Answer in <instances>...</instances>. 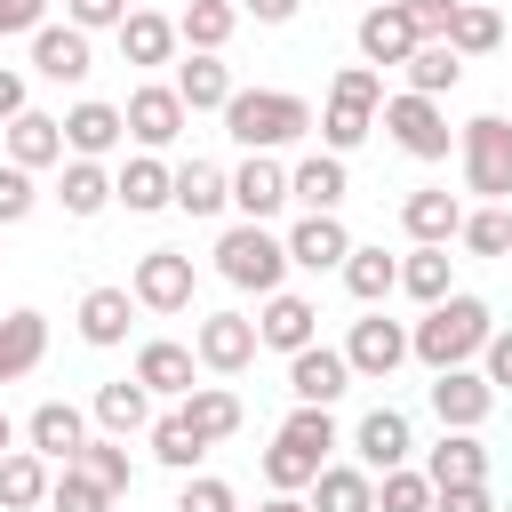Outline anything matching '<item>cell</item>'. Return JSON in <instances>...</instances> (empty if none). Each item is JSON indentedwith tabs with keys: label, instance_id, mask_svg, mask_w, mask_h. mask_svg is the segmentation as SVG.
I'll return each mask as SVG.
<instances>
[{
	"label": "cell",
	"instance_id": "obj_1",
	"mask_svg": "<svg viewBox=\"0 0 512 512\" xmlns=\"http://www.w3.org/2000/svg\"><path fill=\"white\" fill-rule=\"evenodd\" d=\"M496 336V312L480 304V296H440V304H424V320L408 328V360H424L432 376L440 368H472V352Z\"/></svg>",
	"mask_w": 512,
	"mask_h": 512
},
{
	"label": "cell",
	"instance_id": "obj_2",
	"mask_svg": "<svg viewBox=\"0 0 512 512\" xmlns=\"http://www.w3.org/2000/svg\"><path fill=\"white\" fill-rule=\"evenodd\" d=\"M304 128H312V104L288 96V88H232V104H224V136L248 144V152H280Z\"/></svg>",
	"mask_w": 512,
	"mask_h": 512
},
{
	"label": "cell",
	"instance_id": "obj_3",
	"mask_svg": "<svg viewBox=\"0 0 512 512\" xmlns=\"http://www.w3.org/2000/svg\"><path fill=\"white\" fill-rule=\"evenodd\" d=\"M216 272H224L232 288L280 296V280H288V240H280L272 224H232V232L216 240Z\"/></svg>",
	"mask_w": 512,
	"mask_h": 512
},
{
	"label": "cell",
	"instance_id": "obj_4",
	"mask_svg": "<svg viewBox=\"0 0 512 512\" xmlns=\"http://www.w3.org/2000/svg\"><path fill=\"white\" fill-rule=\"evenodd\" d=\"M456 152H464V192H480V200H512V120L504 112H480V120H464L456 128Z\"/></svg>",
	"mask_w": 512,
	"mask_h": 512
},
{
	"label": "cell",
	"instance_id": "obj_5",
	"mask_svg": "<svg viewBox=\"0 0 512 512\" xmlns=\"http://www.w3.org/2000/svg\"><path fill=\"white\" fill-rule=\"evenodd\" d=\"M384 136L408 152V160H448V112L432 96H384Z\"/></svg>",
	"mask_w": 512,
	"mask_h": 512
},
{
	"label": "cell",
	"instance_id": "obj_6",
	"mask_svg": "<svg viewBox=\"0 0 512 512\" xmlns=\"http://www.w3.org/2000/svg\"><path fill=\"white\" fill-rule=\"evenodd\" d=\"M120 120H128V136L144 144V152H168L176 136H184V96L168 88V80H144V88H128V104H120Z\"/></svg>",
	"mask_w": 512,
	"mask_h": 512
},
{
	"label": "cell",
	"instance_id": "obj_7",
	"mask_svg": "<svg viewBox=\"0 0 512 512\" xmlns=\"http://www.w3.org/2000/svg\"><path fill=\"white\" fill-rule=\"evenodd\" d=\"M128 296L144 312H184L192 304V256L184 248H144L136 272H128Z\"/></svg>",
	"mask_w": 512,
	"mask_h": 512
},
{
	"label": "cell",
	"instance_id": "obj_8",
	"mask_svg": "<svg viewBox=\"0 0 512 512\" xmlns=\"http://www.w3.org/2000/svg\"><path fill=\"white\" fill-rule=\"evenodd\" d=\"M400 360H408V328H400V320H384V304H376V312H360V320H352V336H344V368H352V376H368V384H384Z\"/></svg>",
	"mask_w": 512,
	"mask_h": 512
},
{
	"label": "cell",
	"instance_id": "obj_9",
	"mask_svg": "<svg viewBox=\"0 0 512 512\" xmlns=\"http://www.w3.org/2000/svg\"><path fill=\"white\" fill-rule=\"evenodd\" d=\"M344 392H352V368H344L336 344H304V352H288V400H296V408H336Z\"/></svg>",
	"mask_w": 512,
	"mask_h": 512
},
{
	"label": "cell",
	"instance_id": "obj_10",
	"mask_svg": "<svg viewBox=\"0 0 512 512\" xmlns=\"http://www.w3.org/2000/svg\"><path fill=\"white\" fill-rule=\"evenodd\" d=\"M304 344H320V304L296 296V288L264 296V312H256V352H304Z\"/></svg>",
	"mask_w": 512,
	"mask_h": 512
},
{
	"label": "cell",
	"instance_id": "obj_11",
	"mask_svg": "<svg viewBox=\"0 0 512 512\" xmlns=\"http://www.w3.org/2000/svg\"><path fill=\"white\" fill-rule=\"evenodd\" d=\"M192 360L216 368V376H240V368L256 360V320H248V312H208V320L192 328Z\"/></svg>",
	"mask_w": 512,
	"mask_h": 512
},
{
	"label": "cell",
	"instance_id": "obj_12",
	"mask_svg": "<svg viewBox=\"0 0 512 512\" xmlns=\"http://www.w3.org/2000/svg\"><path fill=\"white\" fill-rule=\"evenodd\" d=\"M488 408H496V392H488L480 368H440V376H432V416H440V432H480Z\"/></svg>",
	"mask_w": 512,
	"mask_h": 512
},
{
	"label": "cell",
	"instance_id": "obj_13",
	"mask_svg": "<svg viewBox=\"0 0 512 512\" xmlns=\"http://www.w3.org/2000/svg\"><path fill=\"white\" fill-rule=\"evenodd\" d=\"M352 448H360V472L376 480V472H400V464L416 456V432H408V416L384 400V408H368V416L352 424Z\"/></svg>",
	"mask_w": 512,
	"mask_h": 512
},
{
	"label": "cell",
	"instance_id": "obj_14",
	"mask_svg": "<svg viewBox=\"0 0 512 512\" xmlns=\"http://www.w3.org/2000/svg\"><path fill=\"white\" fill-rule=\"evenodd\" d=\"M32 72H40V80H56V88H80V80L96 72L88 32H72V24H40V32H32Z\"/></svg>",
	"mask_w": 512,
	"mask_h": 512
},
{
	"label": "cell",
	"instance_id": "obj_15",
	"mask_svg": "<svg viewBox=\"0 0 512 512\" xmlns=\"http://www.w3.org/2000/svg\"><path fill=\"white\" fill-rule=\"evenodd\" d=\"M128 144V120H120V104H104V96H80L72 112H64V152L72 160H104V152H120Z\"/></svg>",
	"mask_w": 512,
	"mask_h": 512
},
{
	"label": "cell",
	"instance_id": "obj_16",
	"mask_svg": "<svg viewBox=\"0 0 512 512\" xmlns=\"http://www.w3.org/2000/svg\"><path fill=\"white\" fill-rule=\"evenodd\" d=\"M232 208H240V224L280 216V208H288V168H280L272 152H248V160L232 168Z\"/></svg>",
	"mask_w": 512,
	"mask_h": 512
},
{
	"label": "cell",
	"instance_id": "obj_17",
	"mask_svg": "<svg viewBox=\"0 0 512 512\" xmlns=\"http://www.w3.org/2000/svg\"><path fill=\"white\" fill-rule=\"evenodd\" d=\"M400 224H408L416 248H448V240L464 232V200H456L448 184H416V192L400 200Z\"/></svg>",
	"mask_w": 512,
	"mask_h": 512
},
{
	"label": "cell",
	"instance_id": "obj_18",
	"mask_svg": "<svg viewBox=\"0 0 512 512\" xmlns=\"http://www.w3.org/2000/svg\"><path fill=\"white\" fill-rule=\"evenodd\" d=\"M280 240H288V264H296V272H344V256H352L344 216H296Z\"/></svg>",
	"mask_w": 512,
	"mask_h": 512
},
{
	"label": "cell",
	"instance_id": "obj_19",
	"mask_svg": "<svg viewBox=\"0 0 512 512\" xmlns=\"http://www.w3.org/2000/svg\"><path fill=\"white\" fill-rule=\"evenodd\" d=\"M24 440H32V456H48V464L64 472V464L88 448V416H80L72 400H40V408L24 416Z\"/></svg>",
	"mask_w": 512,
	"mask_h": 512
},
{
	"label": "cell",
	"instance_id": "obj_20",
	"mask_svg": "<svg viewBox=\"0 0 512 512\" xmlns=\"http://www.w3.org/2000/svg\"><path fill=\"white\" fill-rule=\"evenodd\" d=\"M344 192H352V176H344V160H336V152H304V160L288 168V200H296L304 216H336V208H344Z\"/></svg>",
	"mask_w": 512,
	"mask_h": 512
},
{
	"label": "cell",
	"instance_id": "obj_21",
	"mask_svg": "<svg viewBox=\"0 0 512 512\" xmlns=\"http://www.w3.org/2000/svg\"><path fill=\"white\" fill-rule=\"evenodd\" d=\"M424 480H432V488H488V448H480V432H440V440L424 448Z\"/></svg>",
	"mask_w": 512,
	"mask_h": 512
},
{
	"label": "cell",
	"instance_id": "obj_22",
	"mask_svg": "<svg viewBox=\"0 0 512 512\" xmlns=\"http://www.w3.org/2000/svg\"><path fill=\"white\" fill-rule=\"evenodd\" d=\"M168 184H176V168H168L160 152H128L120 176H112V200H120L128 216H152V208H168Z\"/></svg>",
	"mask_w": 512,
	"mask_h": 512
},
{
	"label": "cell",
	"instance_id": "obj_23",
	"mask_svg": "<svg viewBox=\"0 0 512 512\" xmlns=\"http://www.w3.org/2000/svg\"><path fill=\"white\" fill-rule=\"evenodd\" d=\"M352 40H360V64H408V56H416V24H408L392 0H384V8H360V32H352Z\"/></svg>",
	"mask_w": 512,
	"mask_h": 512
},
{
	"label": "cell",
	"instance_id": "obj_24",
	"mask_svg": "<svg viewBox=\"0 0 512 512\" xmlns=\"http://www.w3.org/2000/svg\"><path fill=\"white\" fill-rule=\"evenodd\" d=\"M8 168H64V120L56 112H16L8 120Z\"/></svg>",
	"mask_w": 512,
	"mask_h": 512
},
{
	"label": "cell",
	"instance_id": "obj_25",
	"mask_svg": "<svg viewBox=\"0 0 512 512\" xmlns=\"http://www.w3.org/2000/svg\"><path fill=\"white\" fill-rule=\"evenodd\" d=\"M128 320H136V296L128 288H88L80 296V344H96V352H112V344H128Z\"/></svg>",
	"mask_w": 512,
	"mask_h": 512
},
{
	"label": "cell",
	"instance_id": "obj_26",
	"mask_svg": "<svg viewBox=\"0 0 512 512\" xmlns=\"http://www.w3.org/2000/svg\"><path fill=\"white\" fill-rule=\"evenodd\" d=\"M192 368H200L192 344H168V336H152V344L136 352V384H144L152 400H184V392H192Z\"/></svg>",
	"mask_w": 512,
	"mask_h": 512
},
{
	"label": "cell",
	"instance_id": "obj_27",
	"mask_svg": "<svg viewBox=\"0 0 512 512\" xmlns=\"http://www.w3.org/2000/svg\"><path fill=\"white\" fill-rule=\"evenodd\" d=\"M88 416H96L112 440H128V432H152V392H144L136 376H112V384H96Z\"/></svg>",
	"mask_w": 512,
	"mask_h": 512
},
{
	"label": "cell",
	"instance_id": "obj_28",
	"mask_svg": "<svg viewBox=\"0 0 512 512\" xmlns=\"http://www.w3.org/2000/svg\"><path fill=\"white\" fill-rule=\"evenodd\" d=\"M176 416L216 448V440H232V432H240V416H248V408H240V392H232V384H192V392L176 400Z\"/></svg>",
	"mask_w": 512,
	"mask_h": 512
},
{
	"label": "cell",
	"instance_id": "obj_29",
	"mask_svg": "<svg viewBox=\"0 0 512 512\" xmlns=\"http://www.w3.org/2000/svg\"><path fill=\"white\" fill-rule=\"evenodd\" d=\"M48 360V320L32 312V304H16L8 320H0V384H16V376H32Z\"/></svg>",
	"mask_w": 512,
	"mask_h": 512
},
{
	"label": "cell",
	"instance_id": "obj_30",
	"mask_svg": "<svg viewBox=\"0 0 512 512\" xmlns=\"http://www.w3.org/2000/svg\"><path fill=\"white\" fill-rule=\"evenodd\" d=\"M176 16H160V8H128L120 16V56L128 64H176Z\"/></svg>",
	"mask_w": 512,
	"mask_h": 512
},
{
	"label": "cell",
	"instance_id": "obj_31",
	"mask_svg": "<svg viewBox=\"0 0 512 512\" xmlns=\"http://www.w3.org/2000/svg\"><path fill=\"white\" fill-rule=\"evenodd\" d=\"M168 88L184 96V112H224V104H232V64H224V56H184Z\"/></svg>",
	"mask_w": 512,
	"mask_h": 512
},
{
	"label": "cell",
	"instance_id": "obj_32",
	"mask_svg": "<svg viewBox=\"0 0 512 512\" xmlns=\"http://www.w3.org/2000/svg\"><path fill=\"white\" fill-rule=\"evenodd\" d=\"M168 208H184V216H216V208H232V176H224L216 160H184L176 184H168Z\"/></svg>",
	"mask_w": 512,
	"mask_h": 512
},
{
	"label": "cell",
	"instance_id": "obj_33",
	"mask_svg": "<svg viewBox=\"0 0 512 512\" xmlns=\"http://www.w3.org/2000/svg\"><path fill=\"white\" fill-rule=\"evenodd\" d=\"M232 32H240V8H232V0H184V16H176V40H184L192 56H224Z\"/></svg>",
	"mask_w": 512,
	"mask_h": 512
},
{
	"label": "cell",
	"instance_id": "obj_34",
	"mask_svg": "<svg viewBox=\"0 0 512 512\" xmlns=\"http://www.w3.org/2000/svg\"><path fill=\"white\" fill-rule=\"evenodd\" d=\"M48 456H32V448H8L0 456V512H32V504H48Z\"/></svg>",
	"mask_w": 512,
	"mask_h": 512
},
{
	"label": "cell",
	"instance_id": "obj_35",
	"mask_svg": "<svg viewBox=\"0 0 512 512\" xmlns=\"http://www.w3.org/2000/svg\"><path fill=\"white\" fill-rule=\"evenodd\" d=\"M304 504L312 512H376V480L360 464H320V480H312Z\"/></svg>",
	"mask_w": 512,
	"mask_h": 512
},
{
	"label": "cell",
	"instance_id": "obj_36",
	"mask_svg": "<svg viewBox=\"0 0 512 512\" xmlns=\"http://www.w3.org/2000/svg\"><path fill=\"white\" fill-rule=\"evenodd\" d=\"M400 72H408V96H432V104H440V96L464 80V56H456L448 40H416V56H408Z\"/></svg>",
	"mask_w": 512,
	"mask_h": 512
},
{
	"label": "cell",
	"instance_id": "obj_37",
	"mask_svg": "<svg viewBox=\"0 0 512 512\" xmlns=\"http://www.w3.org/2000/svg\"><path fill=\"white\" fill-rule=\"evenodd\" d=\"M56 200H64V216H104L112 208V168L104 160H64Z\"/></svg>",
	"mask_w": 512,
	"mask_h": 512
},
{
	"label": "cell",
	"instance_id": "obj_38",
	"mask_svg": "<svg viewBox=\"0 0 512 512\" xmlns=\"http://www.w3.org/2000/svg\"><path fill=\"white\" fill-rule=\"evenodd\" d=\"M344 288L376 312V304L400 288V256H384V248H360V240H352V256H344Z\"/></svg>",
	"mask_w": 512,
	"mask_h": 512
},
{
	"label": "cell",
	"instance_id": "obj_39",
	"mask_svg": "<svg viewBox=\"0 0 512 512\" xmlns=\"http://www.w3.org/2000/svg\"><path fill=\"white\" fill-rule=\"evenodd\" d=\"M400 288H408L416 304L456 296V256H448V248H408V256H400Z\"/></svg>",
	"mask_w": 512,
	"mask_h": 512
},
{
	"label": "cell",
	"instance_id": "obj_40",
	"mask_svg": "<svg viewBox=\"0 0 512 512\" xmlns=\"http://www.w3.org/2000/svg\"><path fill=\"white\" fill-rule=\"evenodd\" d=\"M72 464H80L96 488H112V496H128V488H136V464H128V448H120L112 432H88V448H80Z\"/></svg>",
	"mask_w": 512,
	"mask_h": 512
},
{
	"label": "cell",
	"instance_id": "obj_41",
	"mask_svg": "<svg viewBox=\"0 0 512 512\" xmlns=\"http://www.w3.org/2000/svg\"><path fill=\"white\" fill-rule=\"evenodd\" d=\"M272 440H288V448H304L312 464H328V448H336L344 432H336V416H328V408H288Z\"/></svg>",
	"mask_w": 512,
	"mask_h": 512
},
{
	"label": "cell",
	"instance_id": "obj_42",
	"mask_svg": "<svg viewBox=\"0 0 512 512\" xmlns=\"http://www.w3.org/2000/svg\"><path fill=\"white\" fill-rule=\"evenodd\" d=\"M152 456H160L168 472H192V464L208 456V440H200V432H192V424L168 408V416H152Z\"/></svg>",
	"mask_w": 512,
	"mask_h": 512
},
{
	"label": "cell",
	"instance_id": "obj_43",
	"mask_svg": "<svg viewBox=\"0 0 512 512\" xmlns=\"http://www.w3.org/2000/svg\"><path fill=\"white\" fill-rule=\"evenodd\" d=\"M496 40H504V16H496V8H480V0H464V8H456V24H448V48H456V56H488Z\"/></svg>",
	"mask_w": 512,
	"mask_h": 512
},
{
	"label": "cell",
	"instance_id": "obj_44",
	"mask_svg": "<svg viewBox=\"0 0 512 512\" xmlns=\"http://www.w3.org/2000/svg\"><path fill=\"white\" fill-rule=\"evenodd\" d=\"M368 128H376V112L368 104H344V96H328V112H320V144L344 160L352 144H368Z\"/></svg>",
	"mask_w": 512,
	"mask_h": 512
},
{
	"label": "cell",
	"instance_id": "obj_45",
	"mask_svg": "<svg viewBox=\"0 0 512 512\" xmlns=\"http://www.w3.org/2000/svg\"><path fill=\"white\" fill-rule=\"evenodd\" d=\"M312 480H320V464H312L304 448H288V440L264 448V488H272V496H304Z\"/></svg>",
	"mask_w": 512,
	"mask_h": 512
},
{
	"label": "cell",
	"instance_id": "obj_46",
	"mask_svg": "<svg viewBox=\"0 0 512 512\" xmlns=\"http://www.w3.org/2000/svg\"><path fill=\"white\" fill-rule=\"evenodd\" d=\"M472 256H512V208H464V232H456Z\"/></svg>",
	"mask_w": 512,
	"mask_h": 512
},
{
	"label": "cell",
	"instance_id": "obj_47",
	"mask_svg": "<svg viewBox=\"0 0 512 512\" xmlns=\"http://www.w3.org/2000/svg\"><path fill=\"white\" fill-rule=\"evenodd\" d=\"M112 504H120V496H112V488H96L80 464H64V472L48 480V512H112Z\"/></svg>",
	"mask_w": 512,
	"mask_h": 512
},
{
	"label": "cell",
	"instance_id": "obj_48",
	"mask_svg": "<svg viewBox=\"0 0 512 512\" xmlns=\"http://www.w3.org/2000/svg\"><path fill=\"white\" fill-rule=\"evenodd\" d=\"M376 512H432V480H424L416 464L376 472Z\"/></svg>",
	"mask_w": 512,
	"mask_h": 512
},
{
	"label": "cell",
	"instance_id": "obj_49",
	"mask_svg": "<svg viewBox=\"0 0 512 512\" xmlns=\"http://www.w3.org/2000/svg\"><path fill=\"white\" fill-rule=\"evenodd\" d=\"M176 512H240V496H232L216 472H184V488H176Z\"/></svg>",
	"mask_w": 512,
	"mask_h": 512
},
{
	"label": "cell",
	"instance_id": "obj_50",
	"mask_svg": "<svg viewBox=\"0 0 512 512\" xmlns=\"http://www.w3.org/2000/svg\"><path fill=\"white\" fill-rule=\"evenodd\" d=\"M328 96H344V104H368V112H376V104H384V72H376V64H344V72L328 80Z\"/></svg>",
	"mask_w": 512,
	"mask_h": 512
},
{
	"label": "cell",
	"instance_id": "obj_51",
	"mask_svg": "<svg viewBox=\"0 0 512 512\" xmlns=\"http://www.w3.org/2000/svg\"><path fill=\"white\" fill-rule=\"evenodd\" d=\"M408 24H416V40H448V24H456V8L464 0H392Z\"/></svg>",
	"mask_w": 512,
	"mask_h": 512
},
{
	"label": "cell",
	"instance_id": "obj_52",
	"mask_svg": "<svg viewBox=\"0 0 512 512\" xmlns=\"http://www.w3.org/2000/svg\"><path fill=\"white\" fill-rule=\"evenodd\" d=\"M40 208V192H32V168H8L0 160V224H24Z\"/></svg>",
	"mask_w": 512,
	"mask_h": 512
},
{
	"label": "cell",
	"instance_id": "obj_53",
	"mask_svg": "<svg viewBox=\"0 0 512 512\" xmlns=\"http://www.w3.org/2000/svg\"><path fill=\"white\" fill-rule=\"evenodd\" d=\"M120 16H128V0H64L72 32H120Z\"/></svg>",
	"mask_w": 512,
	"mask_h": 512
},
{
	"label": "cell",
	"instance_id": "obj_54",
	"mask_svg": "<svg viewBox=\"0 0 512 512\" xmlns=\"http://www.w3.org/2000/svg\"><path fill=\"white\" fill-rule=\"evenodd\" d=\"M480 376H488V392H512V328H496L480 344Z\"/></svg>",
	"mask_w": 512,
	"mask_h": 512
},
{
	"label": "cell",
	"instance_id": "obj_55",
	"mask_svg": "<svg viewBox=\"0 0 512 512\" xmlns=\"http://www.w3.org/2000/svg\"><path fill=\"white\" fill-rule=\"evenodd\" d=\"M48 24V0H0V40L8 32H40Z\"/></svg>",
	"mask_w": 512,
	"mask_h": 512
},
{
	"label": "cell",
	"instance_id": "obj_56",
	"mask_svg": "<svg viewBox=\"0 0 512 512\" xmlns=\"http://www.w3.org/2000/svg\"><path fill=\"white\" fill-rule=\"evenodd\" d=\"M432 512H496L488 488H432Z\"/></svg>",
	"mask_w": 512,
	"mask_h": 512
},
{
	"label": "cell",
	"instance_id": "obj_57",
	"mask_svg": "<svg viewBox=\"0 0 512 512\" xmlns=\"http://www.w3.org/2000/svg\"><path fill=\"white\" fill-rule=\"evenodd\" d=\"M16 112H32V96H24V72H8V64H0V128H8Z\"/></svg>",
	"mask_w": 512,
	"mask_h": 512
},
{
	"label": "cell",
	"instance_id": "obj_58",
	"mask_svg": "<svg viewBox=\"0 0 512 512\" xmlns=\"http://www.w3.org/2000/svg\"><path fill=\"white\" fill-rule=\"evenodd\" d=\"M232 8H240V16H256V24H288L304 0H232Z\"/></svg>",
	"mask_w": 512,
	"mask_h": 512
},
{
	"label": "cell",
	"instance_id": "obj_59",
	"mask_svg": "<svg viewBox=\"0 0 512 512\" xmlns=\"http://www.w3.org/2000/svg\"><path fill=\"white\" fill-rule=\"evenodd\" d=\"M256 512H312V504H304V496H264Z\"/></svg>",
	"mask_w": 512,
	"mask_h": 512
},
{
	"label": "cell",
	"instance_id": "obj_60",
	"mask_svg": "<svg viewBox=\"0 0 512 512\" xmlns=\"http://www.w3.org/2000/svg\"><path fill=\"white\" fill-rule=\"evenodd\" d=\"M8 448H16V424H8V416H0V456H8Z\"/></svg>",
	"mask_w": 512,
	"mask_h": 512
},
{
	"label": "cell",
	"instance_id": "obj_61",
	"mask_svg": "<svg viewBox=\"0 0 512 512\" xmlns=\"http://www.w3.org/2000/svg\"><path fill=\"white\" fill-rule=\"evenodd\" d=\"M368 8H384V0H368Z\"/></svg>",
	"mask_w": 512,
	"mask_h": 512
},
{
	"label": "cell",
	"instance_id": "obj_62",
	"mask_svg": "<svg viewBox=\"0 0 512 512\" xmlns=\"http://www.w3.org/2000/svg\"><path fill=\"white\" fill-rule=\"evenodd\" d=\"M504 512H512V504H504Z\"/></svg>",
	"mask_w": 512,
	"mask_h": 512
}]
</instances>
